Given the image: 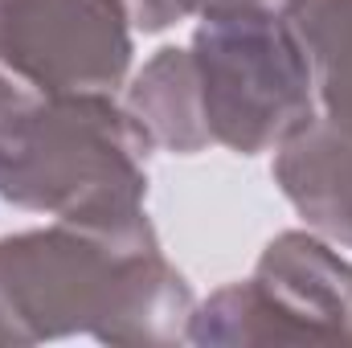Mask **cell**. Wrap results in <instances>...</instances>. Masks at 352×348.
Wrapping results in <instances>:
<instances>
[{
	"mask_svg": "<svg viewBox=\"0 0 352 348\" xmlns=\"http://www.w3.org/2000/svg\"><path fill=\"white\" fill-rule=\"evenodd\" d=\"M274 184L307 221L336 246H352V135L328 119H311L299 135L274 148Z\"/></svg>",
	"mask_w": 352,
	"mask_h": 348,
	"instance_id": "cell-6",
	"label": "cell"
},
{
	"mask_svg": "<svg viewBox=\"0 0 352 348\" xmlns=\"http://www.w3.org/2000/svg\"><path fill=\"white\" fill-rule=\"evenodd\" d=\"M188 54L209 140L238 156L283 148L320 115L307 54L283 12L205 17Z\"/></svg>",
	"mask_w": 352,
	"mask_h": 348,
	"instance_id": "cell-3",
	"label": "cell"
},
{
	"mask_svg": "<svg viewBox=\"0 0 352 348\" xmlns=\"http://www.w3.org/2000/svg\"><path fill=\"white\" fill-rule=\"evenodd\" d=\"M283 17L307 54L320 119L352 135V0H287Z\"/></svg>",
	"mask_w": 352,
	"mask_h": 348,
	"instance_id": "cell-8",
	"label": "cell"
},
{
	"mask_svg": "<svg viewBox=\"0 0 352 348\" xmlns=\"http://www.w3.org/2000/svg\"><path fill=\"white\" fill-rule=\"evenodd\" d=\"M127 17L144 33H164L188 17H221V12H283L287 0H123Z\"/></svg>",
	"mask_w": 352,
	"mask_h": 348,
	"instance_id": "cell-9",
	"label": "cell"
},
{
	"mask_svg": "<svg viewBox=\"0 0 352 348\" xmlns=\"http://www.w3.org/2000/svg\"><path fill=\"white\" fill-rule=\"evenodd\" d=\"M197 299L148 213L123 226L54 221L0 238V332L25 348L90 336L119 348L180 345Z\"/></svg>",
	"mask_w": 352,
	"mask_h": 348,
	"instance_id": "cell-1",
	"label": "cell"
},
{
	"mask_svg": "<svg viewBox=\"0 0 352 348\" xmlns=\"http://www.w3.org/2000/svg\"><path fill=\"white\" fill-rule=\"evenodd\" d=\"M152 140L115 94L37 98L0 119V201L54 221L144 217Z\"/></svg>",
	"mask_w": 352,
	"mask_h": 348,
	"instance_id": "cell-2",
	"label": "cell"
},
{
	"mask_svg": "<svg viewBox=\"0 0 352 348\" xmlns=\"http://www.w3.org/2000/svg\"><path fill=\"white\" fill-rule=\"evenodd\" d=\"M123 0H0V119L58 94H115L131 70Z\"/></svg>",
	"mask_w": 352,
	"mask_h": 348,
	"instance_id": "cell-5",
	"label": "cell"
},
{
	"mask_svg": "<svg viewBox=\"0 0 352 348\" xmlns=\"http://www.w3.org/2000/svg\"><path fill=\"white\" fill-rule=\"evenodd\" d=\"M148 140L176 156H197L213 148L205 115H201V90H197V70L188 45H164L156 50L144 70L131 78L127 102H123Z\"/></svg>",
	"mask_w": 352,
	"mask_h": 348,
	"instance_id": "cell-7",
	"label": "cell"
},
{
	"mask_svg": "<svg viewBox=\"0 0 352 348\" xmlns=\"http://www.w3.org/2000/svg\"><path fill=\"white\" fill-rule=\"evenodd\" d=\"M0 348H4V332H0Z\"/></svg>",
	"mask_w": 352,
	"mask_h": 348,
	"instance_id": "cell-10",
	"label": "cell"
},
{
	"mask_svg": "<svg viewBox=\"0 0 352 348\" xmlns=\"http://www.w3.org/2000/svg\"><path fill=\"white\" fill-rule=\"evenodd\" d=\"M184 340L201 348L352 340V262L316 230H287L250 279L192 307Z\"/></svg>",
	"mask_w": 352,
	"mask_h": 348,
	"instance_id": "cell-4",
	"label": "cell"
}]
</instances>
